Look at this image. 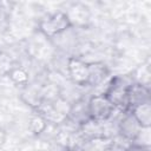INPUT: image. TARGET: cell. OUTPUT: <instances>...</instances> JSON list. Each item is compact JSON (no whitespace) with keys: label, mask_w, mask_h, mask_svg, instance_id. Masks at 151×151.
<instances>
[{"label":"cell","mask_w":151,"mask_h":151,"mask_svg":"<svg viewBox=\"0 0 151 151\" xmlns=\"http://www.w3.org/2000/svg\"><path fill=\"white\" fill-rule=\"evenodd\" d=\"M7 74L15 85H26L29 80L28 72L24 67H20V66L11 67L9 71H7Z\"/></svg>","instance_id":"10"},{"label":"cell","mask_w":151,"mask_h":151,"mask_svg":"<svg viewBox=\"0 0 151 151\" xmlns=\"http://www.w3.org/2000/svg\"><path fill=\"white\" fill-rule=\"evenodd\" d=\"M67 72L71 80L77 85H87L88 81V63L71 57L67 60Z\"/></svg>","instance_id":"4"},{"label":"cell","mask_w":151,"mask_h":151,"mask_svg":"<svg viewBox=\"0 0 151 151\" xmlns=\"http://www.w3.org/2000/svg\"><path fill=\"white\" fill-rule=\"evenodd\" d=\"M150 101V91L149 88L140 83H132L127 91V106L132 107L138 104Z\"/></svg>","instance_id":"5"},{"label":"cell","mask_w":151,"mask_h":151,"mask_svg":"<svg viewBox=\"0 0 151 151\" xmlns=\"http://www.w3.org/2000/svg\"><path fill=\"white\" fill-rule=\"evenodd\" d=\"M109 76V68L103 63H88V81L90 86H98Z\"/></svg>","instance_id":"7"},{"label":"cell","mask_w":151,"mask_h":151,"mask_svg":"<svg viewBox=\"0 0 151 151\" xmlns=\"http://www.w3.org/2000/svg\"><path fill=\"white\" fill-rule=\"evenodd\" d=\"M87 114L91 120L104 123L106 122L114 111V105L104 94H94L90 98L87 105Z\"/></svg>","instance_id":"2"},{"label":"cell","mask_w":151,"mask_h":151,"mask_svg":"<svg viewBox=\"0 0 151 151\" xmlns=\"http://www.w3.org/2000/svg\"><path fill=\"white\" fill-rule=\"evenodd\" d=\"M72 26V20L68 13L55 12L44 18L39 24L40 32L47 38H54Z\"/></svg>","instance_id":"1"},{"label":"cell","mask_w":151,"mask_h":151,"mask_svg":"<svg viewBox=\"0 0 151 151\" xmlns=\"http://www.w3.org/2000/svg\"><path fill=\"white\" fill-rule=\"evenodd\" d=\"M130 114L138 123L142 129H150L151 126V105L149 103H143L130 107Z\"/></svg>","instance_id":"6"},{"label":"cell","mask_w":151,"mask_h":151,"mask_svg":"<svg viewBox=\"0 0 151 151\" xmlns=\"http://www.w3.org/2000/svg\"><path fill=\"white\" fill-rule=\"evenodd\" d=\"M140 130H142V127L138 125V123L133 119V117L130 113L126 114L125 118L120 123V132H122V134H124V137L130 139V140H134V138L138 136Z\"/></svg>","instance_id":"8"},{"label":"cell","mask_w":151,"mask_h":151,"mask_svg":"<svg viewBox=\"0 0 151 151\" xmlns=\"http://www.w3.org/2000/svg\"><path fill=\"white\" fill-rule=\"evenodd\" d=\"M28 129L33 134H40L47 129V119L41 113H34L31 116L28 122Z\"/></svg>","instance_id":"9"},{"label":"cell","mask_w":151,"mask_h":151,"mask_svg":"<svg viewBox=\"0 0 151 151\" xmlns=\"http://www.w3.org/2000/svg\"><path fill=\"white\" fill-rule=\"evenodd\" d=\"M1 55H2V54H1V52H0V64H1V58H2Z\"/></svg>","instance_id":"12"},{"label":"cell","mask_w":151,"mask_h":151,"mask_svg":"<svg viewBox=\"0 0 151 151\" xmlns=\"http://www.w3.org/2000/svg\"><path fill=\"white\" fill-rule=\"evenodd\" d=\"M131 81H129L126 78L117 77L112 79V81L109 85L107 91L104 93L110 101L116 106H127V91L131 86Z\"/></svg>","instance_id":"3"},{"label":"cell","mask_w":151,"mask_h":151,"mask_svg":"<svg viewBox=\"0 0 151 151\" xmlns=\"http://www.w3.org/2000/svg\"><path fill=\"white\" fill-rule=\"evenodd\" d=\"M6 140H7V132L2 127H0V146H2L6 143Z\"/></svg>","instance_id":"11"}]
</instances>
